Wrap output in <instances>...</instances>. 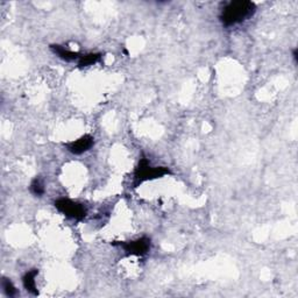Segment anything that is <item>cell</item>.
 Returning <instances> with one entry per match:
<instances>
[{
	"label": "cell",
	"instance_id": "6da1fadb",
	"mask_svg": "<svg viewBox=\"0 0 298 298\" xmlns=\"http://www.w3.org/2000/svg\"><path fill=\"white\" fill-rule=\"evenodd\" d=\"M256 6L254 2L248 0H237V1L228 2L223 8L220 14V21L225 26H233L240 23H244L248 18L255 13Z\"/></svg>",
	"mask_w": 298,
	"mask_h": 298
},
{
	"label": "cell",
	"instance_id": "5b68a950",
	"mask_svg": "<svg viewBox=\"0 0 298 298\" xmlns=\"http://www.w3.org/2000/svg\"><path fill=\"white\" fill-rule=\"evenodd\" d=\"M93 144H95V141H93L92 136L86 134L80 136L79 139L74 140V141L65 144V147H67V149L70 151V153H73L74 155H80L85 153V151H88L89 149H91Z\"/></svg>",
	"mask_w": 298,
	"mask_h": 298
},
{
	"label": "cell",
	"instance_id": "8fae6325",
	"mask_svg": "<svg viewBox=\"0 0 298 298\" xmlns=\"http://www.w3.org/2000/svg\"><path fill=\"white\" fill-rule=\"evenodd\" d=\"M294 58H295V61L297 62V49H295L294 50Z\"/></svg>",
	"mask_w": 298,
	"mask_h": 298
},
{
	"label": "cell",
	"instance_id": "8992f818",
	"mask_svg": "<svg viewBox=\"0 0 298 298\" xmlns=\"http://www.w3.org/2000/svg\"><path fill=\"white\" fill-rule=\"evenodd\" d=\"M50 49L54 54H56L58 57L67 62L78 61L80 58V56H82V54H79V52L70 51V50H68V49H65L64 47H61L58 45H51Z\"/></svg>",
	"mask_w": 298,
	"mask_h": 298
},
{
	"label": "cell",
	"instance_id": "3957f363",
	"mask_svg": "<svg viewBox=\"0 0 298 298\" xmlns=\"http://www.w3.org/2000/svg\"><path fill=\"white\" fill-rule=\"evenodd\" d=\"M55 207L64 216L76 220H83L86 216V209L82 204L67 199V198H61V199L56 200Z\"/></svg>",
	"mask_w": 298,
	"mask_h": 298
},
{
	"label": "cell",
	"instance_id": "ba28073f",
	"mask_svg": "<svg viewBox=\"0 0 298 298\" xmlns=\"http://www.w3.org/2000/svg\"><path fill=\"white\" fill-rule=\"evenodd\" d=\"M101 58V54H85L80 56V58L78 60V65L79 67H89V65H92L95 63H97V62L100 61Z\"/></svg>",
	"mask_w": 298,
	"mask_h": 298
},
{
	"label": "cell",
	"instance_id": "9c48e42d",
	"mask_svg": "<svg viewBox=\"0 0 298 298\" xmlns=\"http://www.w3.org/2000/svg\"><path fill=\"white\" fill-rule=\"evenodd\" d=\"M29 189H30V192L35 196H42L43 194H45V186H43V183L41 179L37 178V177L32 182Z\"/></svg>",
	"mask_w": 298,
	"mask_h": 298
},
{
	"label": "cell",
	"instance_id": "277c9868",
	"mask_svg": "<svg viewBox=\"0 0 298 298\" xmlns=\"http://www.w3.org/2000/svg\"><path fill=\"white\" fill-rule=\"evenodd\" d=\"M113 246H119L124 248L127 254L129 255H136V256H144L148 253L150 249V239L147 237L140 238L138 240L134 241H127V242H121V241H114L112 242Z\"/></svg>",
	"mask_w": 298,
	"mask_h": 298
},
{
	"label": "cell",
	"instance_id": "30bf717a",
	"mask_svg": "<svg viewBox=\"0 0 298 298\" xmlns=\"http://www.w3.org/2000/svg\"><path fill=\"white\" fill-rule=\"evenodd\" d=\"M2 288H4L5 294L7 295L8 297H13L15 296V294H17V289H15L13 283H12L8 278L2 279Z\"/></svg>",
	"mask_w": 298,
	"mask_h": 298
},
{
	"label": "cell",
	"instance_id": "52a82bcc",
	"mask_svg": "<svg viewBox=\"0 0 298 298\" xmlns=\"http://www.w3.org/2000/svg\"><path fill=\"white\" fill-rule=\"evenodd\" d=\"M37 273L39 272H37L36 269L29 270V272L25 274L24 278H23V283H24L25 289H26L28 293L35 295V296L39 294V291H37V289H36V282H35Z\"/></svg>",
	"mask_w": 298,
	"mask_h": 298
},
{
	"label": "cell",
	"instance_id": "7a4b0ae2",
	"mask_svg": "<svg viewBox=\"0 0 298 298\" xmlns=\"http://www.w3.org/2000/svg\"><path fill=\"white\" fill-rule=\"evenodd\" d=\"M170 170L167 167H151L149 164L147 158L142 157L140 160L139 166L136 167L134 172V179L135 185L141 184L142 182L149 181V179H156L161 178L167 174H169Z\"/></svg>",
	"mask_w": 298,
	"mask_h": 298
}]
</instances>
